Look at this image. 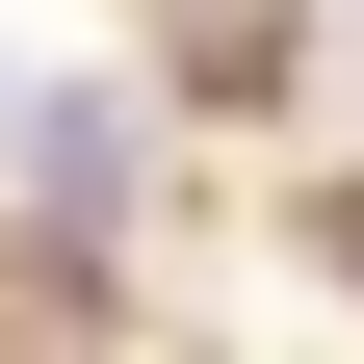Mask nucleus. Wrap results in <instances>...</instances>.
Here are the masks:
<instances>
[{
	"mask_svg": "<svg viewBox=\"0 0 364 364\" xmlns=\"http://www.w3.org/2000/svg\"><path fill=\"white\" fill-rule=\"evenodd\" d=\"M26 182L53 208H130V105H26Z\"/></svg>",
	"mask_w": 364,
	"mask_h": 364,
	"instance_id": "nucleus-1",
	"label": "nucleus"
},
{
	"mask_svg": "<svg viewBox=\"0 0 364 364\" xmlns=\"http://www.w3.org/2000/svg\"><path fill=\"white\" fill-rule=\"evenodd\" d=\"M182 78H208V105H260V78H287V0H182Z\"/></svg>",
	"mask_w": 364,
	"mask_h": 364,
	"instance_id": "nucleus-2",
	"label": "nucleus"
},
{
	"mask_svg": "<svg viewBox=\"0 0 364 364\" xmlns=\"http://www.w3.org/2000/svg\"><path fill=\"white\" fill-rule=\"evenodd\" d=\"M78 312H105V260L78 235H0V338H78Z\"/></svg>",
	"mask_w": 364,
	"mask_h": 364,
	"instance_id": "nucleus-3",
	"label": "nucleus"
},
{
	"mask_svg": "<svg viewBox=\"0 0 364 364\" xmlns=\"http://www.w3.org/2000/svg\"><path fill=\"white\" fill-rule=\"evenodd\" d=\"M312 260H364V182H312Z\"/></svg>",
	"mask_w": 364,
	"mask_h": 364,
	"instance_id": "nucleus-4",
	"label": "nucleus"
}]
</instances>
